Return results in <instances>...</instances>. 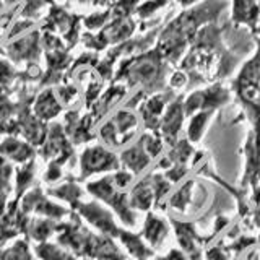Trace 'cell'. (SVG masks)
Returning <instances> with one entry per match:
<instances>
[{"label": "cell", "mask_w": 260, "mask_h": 260, "mask_svg": "<svg viewBox=\"0 0 260 260\" xmlns=\"http://www.w3.org/2000/svg\"><path fill=\"white\" fill-rule=\"evenodd\" d=\"M83 166L88 171H100V169H106L114 166V158L109 153H106L101 148L96 150H88V153L83 158Z\"/></svg>", "instance_id": "6da1fadb"}, {"label": "cell", "mask_w": 260, "mask_h": 260, "mask_svg": "<svg viewBox=\"0 0 260 260\" xmlns=\"http://www.w3.org/2000/svg\"><path fill=\"white\" fill-rule=\"evenodd\" d=\"M5 151V154L8 156H12L13 159H18V161H23L24 158L28 156V148L24 145L15 142V140H8L2 145V153Z\"/></svg>", "instance_id": "7a4b0ae2"}, {"label": "cell", "mask_w": 260, "mask_h": 260, "mask_svg": "<svg viewBox=\"0 0 260 260\" xmlns=\"http://www.w3.org/2000/svg\"><path fill=\"white\" fill-rule=\"evenodd\" d=\"M36 109H38V114L41 117H52L54 114H57V111H59V106H57V103L52 100L51 96L46 94L39 100Z\"/></svg>", "instance_id": "3957f363"}, {"label": "cell", "mask_w": 260, "mask_h": 260, "mask_svg": "<svg viewBox=\"0 0 260 260\" xmlns=\"http://www.w3.org/2000/svg\"><path fill=\"white\" fill-rule=\"evenodd\" d=\"M5 162L0 161V187H4L8 181V176H10V169L7 166H4Z\"/></svg>", "instance_id": "277c9868"}, {"label": "cell", "mask_w": 260, "mask_h": 260, "mask_svg": "<svg viewBox=\"0 0 260 260\" xmlns=\"http://www.w3.org/2000/svg\"><path fill=\"white\" fill-rule=\"evenodd\" d=\"M7 114H8V108H7V106H4V104H0V124H2V122L5 120Z\"/></svg>", "instance_id": "5b68a950"}, {"label": "cell", "mask_w": 260, "mask_h": 260, "mask_svg": "<svg viewBox=\"0 0 260 260\" xmlns=\"http://www.w3.org/2000/svg\"><path fill=\"white\" fill-rule=\"evenodd\" d=\"M184 2H185V4H187V2H190V0H184Z\"/></svg>", "instance_id": "8992f818"}]
</instances>
